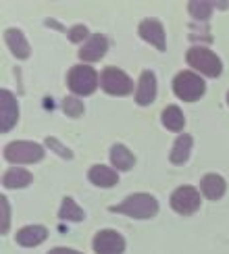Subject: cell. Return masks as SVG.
Masks as SVG:
<instances>
[{"label":"cell","instance_id":"ac0fdd59","mask_svg":"<svg viewBox=\"0 0 229 254\" xmlns=\"http://www.w3.org/2000/svg\"><path fill=\"white\" fill-rule=\"evenodd\" d=\"M111 161H113L114 167L119 169V171H127V169L133 167L135 158H133V154H131L123 144H114V146L111 148Z\"/></svg>","mask_w":229,"mask_h":254},{"label":"cell","instance_id":"9c48e42d","mask_svg":"<svg viewBox=\"0 0 229 254\" xmlns=\"http://www.w3.org/2000/svg\"><path fill=\"white\" fill-rule=\"evenodd\" d=\"M19 119V107H17V100L10 96L8 90L0 92V129L8 131Z\"/></svg>","mask_w":229,"mask_h":254},{"label":"cell","instance_id":"44dd1931","mask_svg":"<svg viewBox=\"0 0 229 254\" xmlns=\"http://www.w3.org/2000/svg\"><path fill=\"white\" fill-rule=\"evenodd\" d=\"M58 217L65 219V221H81L83 219V210L75 204L73 198H65L60 204V210H58Z\"/></svg>","mask_w":229,"mask_h":254},{"label":"cell","instance_id":"30bf717a","mask_svg":"<svg viewBox=\"0 0 229 254\" xmlns=\"http://www.w3.org/2000/svg\"><path fill=\"white\" fill-rule=\"evenodd\" d=\"M140 36L146 42H150L154 48H159L161 52L167 48V44H165V29H163L159 19H144L142 25H140Z\"/></svg>","mask_w":229,"mask_h":254},{"label":"cell","instance_id":"3957f363","mask_svg":"<svg viewBox=\"0 0 229 254\" xmlns=\"http://www.w3.org/2000/svg\"><path fill=\"white\" fill-rule=\"evenodd\" d=\"M187 63H190L196 71L204 73L208 77H219L223 71L221 59L208 48H200V46H194V48L187 50Z\"/></svg>","mask_w":229,"mask_h":254},{"label":"cell","instance_id":"e0dca14e","mask_svg":"<svg viewBox=\"0 0 229 254\" xmlns=\"http://www.w3.org/2000/svg\"><path fill=\"white\" fill-rule=\"evenodd\" d=\"M190 150H192V135H179L175 140V146L171 150V163L173 165H183L187 158H190Z\"/></svg>","mask_w":229,"mask_h":254},{"label":"cell","instance_id":"52a82bcc","mask_svg":"<svg viewBox=\"0 0 229 254\" xmlns=\"http://www.w3.org/2000/svg\"><path fill=\"white\" fill-rule=\"evenodd\" d=\"M171 206L179 215H192L200 208V192L192 186H181L177 188L171 196Z\"/></svg>","mask_w":229,"mask_h":254},{"label":"cell","instance_id":"d6986e66","mask_svg":"<svg viewBox=\"0 0 229 254\" xmlns=\"http://www.w3.org/2000/svg\"><path fill=\"white\" fill-rule=\"evenodd\" d=\"M29 182H31V175L25 169H19V167L8 169L2 177V184L6 188H25V186H29Z\"/></svg>","mask_w":229,"mask_h":254},{"label":"cell","instance_id":"ffe728a7","mask_svg":"<svg viewBox=\"0 0 229 254\" xmlns=\"http://www.w3.org/2000/svg\"><path fill=\"white\" fill-rule=\"evenodd\" d=\"M163 125L167 127V129H171V131H181L183 129V123H185V119H183V113L177 109V107H167L165 111H163Z\"/></svg>","mask_w":229,"mask_h":254},{"label":"cell","instance_id":"2e32d148","mask_svg":"<svg viewBox=\"0 0 229 254\" xmlns=\"http://www.w3.org/2000/svg\"><path fill=\"white\" fill-rule=\"evenodd\" d=\"M44 240H46V229L42 227V225H29V227L21 229L19 234H17V242H19L21 246H25V248L38 246Z\"/></svg>","mask_w":229,"mask_h":254},{"label":"cell","instance_id":"8992f818","mask_svg":"<svg viewBox=\"0 0 229 254\" xmlns=\"http://www.w3.org/2000/svg\"><path fill=\"white\" fill-rule=\"evenodd\" d=\"M4 158L10 163H38L44 158V148L34 142H13L4 148Z\"/></svg>","mask_w":229,"mask_h":254},{"label":"cell","instance_id":"603a6c76","mask_svg":"<svg viewBox=\"0 0 229 254\" xmlns=\"http://www.w3.org/2000/svg\"><path fill=\"white\" fill-rule=\"evenodd\" d=\"M62 111H65L69 117H81L83 115V104L77 98L69 96V98H65V102H62Z\"/></svg>","mask_w":229,"mask_h":254},{"label":"cell","instance_id":"7c38bea8","mask_svg":"<svg viewBox=\"0 0 229 254\" xmlns=\"http://www.w3.org/2000/svg\"><path fill=\"white\" fill-rule=\"evenodd\" d=\"M154 98H156V77L152 71H144L140 77L138 92H135V100H138V104H142V107H146V104H150Z\"/></svg>","mask_w":229,"mask_h":254},{"label":"cell","instance_id":"7402d4cb","mask_svg":"<svg viewBox=\"0 0 229 254\" xmlns=\"http://www.w3.org/2000/svg\"><path fill=\"white\" fill-rule=\"evenodd\" d=\"M187 6H190V13H192L194 19L204 21V19H208L213 15V4L211 2H198V0H194V2H190Z\"/></svg>","mask_w":229,"mask_h":254},{"label":"cell","instance_id":"8fae6325","mask_svg":"<svg viewBox=\"0 0 229 254\" xmlns=\"http://www.w3.org/2000/svg\"><path fill=\"white\" fill-rule=\"evenodd\" d=\"M107 48H109L107 38L100 36V34H94V36H90V40L86 42V44L81 46L79 59H81V61H88V63L100 61V59L104 57V52H107Z\"/></svg>","mask_w":229,"mask_h":254},{"label":"cell","instance_id":"6da1fadb","mask_svg":"<svg viewBox=\"0 0 229 254\" xmlns=\"http://www.w3.org/2000/svg\"><path fill=\"white\" fill-rule=\"evenodd\" d=\"M113 210L114 213H123L127 217H133V219H150L159 213V202L148 194H133V196H127Z\"/></svg>","mask_w":229,"mask_h":254},{"label":"cell","instance_id":"5bb4252c","mask_svg":"<svg viewBox=\"0 0 229 254\" xmlns=\"http://www.w3.org/2000/svg\"><path fill=\"white\" fill-rule=\"evenodd\" d=\"M4 40H6L10 52H13L17 59H27L29 57V44H27L25 36L21 34L19 29H6L4 31Z\"/></svg>","mask_w":229,"mask_h":254},{"label":"cell","instance_id":"9a60e30c","mask_svg":"<svg viewBox=\"0 0 229 254\" xmlns=\"http://www.w3.org/2000/svg\"><path fill=\"white\" fill-rule=\"evenodd\" d=\"M202 194L208 198V200H219L223 194H225V179L221 175H215V173H208L204 179H202Z\"/></svg>","mask_w":229,"mask_h":254},{"label":"cell","instance_id":"83f0119b","mask_svg":"<svg viewBox=\"0 0 229 254\" xmlns=\"http://www.w3.org/2000/svg\"><path fill=\"white\" fill-rule=\"evenodd\" d=\"M227 104H229V94H227Z\"/></svg>","mask_w":229,"mask_h":254},{"label":"cell","instance_id":"5b68a950","mask_svg":"<svg viewBox=\"0 0 229 254\" xmlns=\"http://www.w3.org/2000/svg\"><path fill=\"white\" fill-rule=\"evenodd\" d=\"M100 81H102L104 92L111 94V96H127V94L133 92L131 79L117 67H107L104 69Z\"/></svg>","mask_w":229,"mask_h":254},{"label":"cell","instance_id":"4316f807","mask_svg":"<svg viewBox=\"0 0 229 254\" xmlns=\"http://www.w3.org/2000/svg\"><path fill=\"white\" fill-rule=\"evenodd\" d=\"M48 254H81V252L71 250V248H55V250H50Z\"/></svg>","mask_w":229,"mask_h":254},{"label":"cell","instance_id":"484cf974","mask_svg":"<svg viewBox=\"0 0 229 254\" xmlns=\"http://www.w3.org/2000/svg\"><path fill=\"white\" fill-rule=\"evenodd\" d=\"M0 231L2 234L8 231V200L4 196H2V227H0Z\"/></svg>","mask_w":229,"mask_h":254},{"label":"cell","instance_id":"ba28073f","mask_svg":"<svg viewBox=\"0 0 229 254\" xmlns=\"http://www.w3.org/2000/svg\"><path fill=\"white\" fill-rule=\"evenodd\" d=\"M125 250V240L117 231H100L94 238V252L96 254H121Z\"/></svg>","mask_w":229,"mask_h":254},{"label":"cell","instance_id":"277c9868","mask_svg":"<svg viewBox=\"0 0 229 254\" xmlns=\"http://www.w3.org/2000/svg\"><path fill=\"white\" fill-rule=\"evenodd\" d=\"M67 83L71 92H75L77 96H90L98 88V73L88 65H77L69 71Z\"/></svg>","mask_w":229,"mask_h":254},{"label":"cell","instance_id":"cb8c5ba5","mask_svg":"<svg viewBox=\"0 0 229 254\" xmlns=\"http://www.w3.org/2000/svg\"><path fill=\"white\" fill-rule=\"evenodd\" d=\"M69 38H71V42H83L88 38V29H86V25H75L71 31H69Z\"/></svg>","mask_w":229,"mask_h":254},{"label":"cell","instance_id":"4fadbf2b","mask_svg":"<svg viewBox=\"0 0 229 254\" xmlns=\"http://www.w3.org/2000/svg\"><path fill=\"white\" fill-rule=\"evenodd\" d=\"M88 177H90V182H92L94 186H98V188H111V186H114V184L119 182L117 171H113V169L104 167V165L92 167L90 173H88Z\"/></svg>","mask_w":229,"mask_h":254},{"label":"cell","instance_id":"7a4b0ae2","mask_svg":"<svg viewBox=\"0 0 229 254\" xmlns=\"http://www.w3.org/2000/svg\"><path fill=\"white\" fill-rule=\"evenodd\" d=\"M173 90L177 94V98H181L185 102H196L198 98L204 96V81L200 79V75H196L192 71H181L177 73V77L173 81Z\"/></svg>","mask_w":229,"mask_h":254},{"label":"cell","instance_id":"d4e9b609","mask_svg":"<svg viewBox=\"0 0 229 254\" xmlns=\"http://www.w3.org/2000/svg\"><path fill=\"white\" fill-rule=\"evenodd\" d=\"M46 144H48V148H52V150H57L62 158H71L73 154H71V150H67V148H62L57 140H55V137H46Z\"/></svg>","mask_w":229,"mask_h":254}]
</instances>
